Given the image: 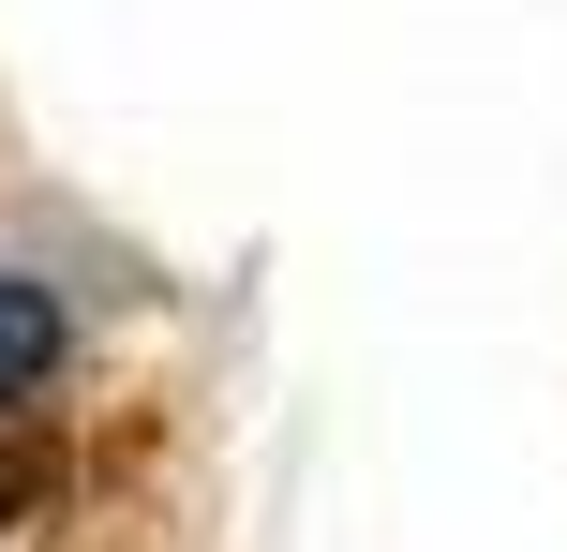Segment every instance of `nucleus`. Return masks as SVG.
<instances>
[{"label": "nucleus", "mask_w": 567, "mask_h": 552, "mask_svg": "<svg viewBox=\"0 0 567 552\" xmlns=\"http://www.w3.org/2000/svg\"><path fill=\"white\" fill-rule=\"evenodd\" d=\"M60 358H75V314H60V284H30L16 254H0V418H30L60 388Z\"/></svg>", "instance_id": "1"}]
</instances>
